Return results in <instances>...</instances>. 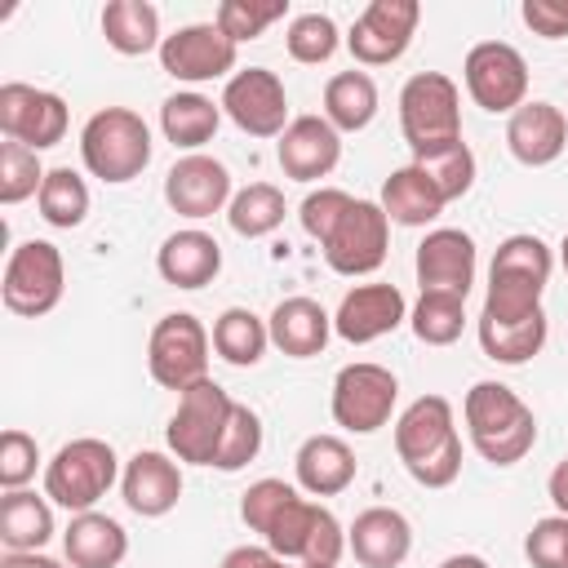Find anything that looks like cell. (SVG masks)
Segmentation results:
<instances>
[{"label": "cell", "mask_w": 568, "mask_h": 568, "mask_svg": "<svg viewBox=\"0 0 568 568\" xmlns=\"http://www.w3.org/2000/svg\"><path fill=\"white\" fill-rule=\"evenodd\" d=\"M0 129L9 142H22L31 151L58 146L67 138V102L49 89L9 80L0 84Z\"/></svg>", "instance_id": "cell-16"}, {"label": "cell", "mask_w": 568, "mask_h": 568, "mask_svg": "<svg viewBox=\"0 0 568 568\" xmlns=\"http://www.w3.org/2000/svg\"><path fill=\"white\" fill-rule=\"evenodd\" d=\"M439 568H488V564H484L479 555H448Z\"/></svg>", "instance_id": "cell-52"}, {"label": "cell", "mask_w": 568, "mask_h": 568, "mask_svg": "<svg viewBox=\"0 0 568 568\" xmlns=\"http://www.w3.org/2000/svg\"><path fill=\"white\" fill-rule=\"evenodd\" d=\"M288 13V4L284 0H222L217 4V27L235 40V44H244V40H257L271 22H280Z\"/></svg>", "instance_id": "cell-43"}, {"label": "cell", "mask_w": 568, "mask_h": 568, "mask_svg": "<svg viewBox=\"0 0 568 568\" xmlns=\"http://www.w3.org/2000/svg\"><path fill=\"white\" fill-rule=\"evenodd\" d=\"M462 75H466V93L475 98V106L493 115H515L528 102V62L506 40L475 44L462 62Z\"/></svg>", "instance_id": "cell-11"}, {"label": "cell", "mask_w": 568, "mask_h": 568, "mask_svg": "<svg viewBox=\"0 0 568 568\" xmlns=\"http://www.w3.org/2000/svg\"><path fill=\"white\" fill-rule=\"evenodd\" d=\"M36 204H40V217L49 226L71 231V226H80L89 217V186H84V178L75 169H49Z\"/></svg>", "instance_id": "cell-37"}, {"label": "cell", "mask_w": 568, "mask_h": 568, "mask_svg": "<svg viewBox=\"0 0 568 568\" xmlns=\"http://www.w3.org/2000/svg\"><path fill=\"white\" fill-rule=\"evenodd\" d=\"M413 164L435 182V191L444 195V204L462 200V195L475 186V155H470L466 142H453V146H444V151H435V155H422V160H413Z\"/></svg>", "instance_id": "cell-41"}, {"label": "cell", "mask_w": 568, "mask_h": 568, "mask_svg": "<svg viewBox=\"0 0 568 568\" xmlns=\"http://www.w3.org/2000/svg\"><path fill=\"white\" fill-rule=\"evenodd\" d=\"M399 129L413 160L462 142V93L444 71H417L399 89Z\"/></svg>", "instance_id": "cell-5"}, {"label": "cell", "mask_w": 568, "mask_h": 568, "mask_svg": "<svg viewBox=\"0 0 568 568\" xmlns=\"http://www.w3.org/2000/svg\"><path fill=\"white\" fill-rule=\"evenodd\" d=\"M231 408H235V399L213 377L186 386L178 395V413L169 417V430H164L169 453L178 462H191V466H213L217 444H222V430L231 422Z\"/></svg>", "instance_id": "cell-7"}, {"label": "cell", "mask_w": 568, "mask_h": 568, "mask_svg": "<svg viewBox=\"0 0 568 568\" xmlns=\"http://www.w3.org/2000/svg\"><path fill=\"white\" fill-rule=\"evenodd\" d=\"M524 22L532 36L541 40H559L568 36V0H524Z\"/></svg>", "instance_id": "cell-48"}, {"label": "cell", "mask_w": 568, "mask_h": 568, "mask_svg": "<svg viewBox=\"0 0 568 568\" xmlns=\"http://www.w3.org/2000/svg\"><path fill=\"white\" fill-rule=\"evenodd\" d=\"M266 328H271V346H280V351L293 355V359H311V355H320V351L328 346L333 315H328L315 297H284V302L271 311Z\"/></svg>", "instance_id": "cell-26"}, {"label": "cell", "mask_w": 568, "mask_h": 568, "mask_svg": "<svg viewBox=\"0 0 568 568\" xmlns=\"http://www.w3.org/2000/svg\"><path fill=\"white\" fill-rule=\"evenodd\" d=\"M293 470H297V484L311 497H333V493L351 488V479H355V453L337 435H311L297 448Z\"/></svg>", "instance_id": "cell-28"}, {"label": "cell", "mask_w": 568, "mask_h": 568, "mask_svg": "<svg viewBox=\"0 0 568 568\" xmlns=\"http://www.w3.org/2000/svg\"><path fill=\"white\" fill-rule=\"evenodd\" d=\"M155 271L173 284V288H204L217 271H222V244L200 231V226H186V231H173L160 253H155Z\"/></svg>", "instance_id": "cell-25"}, {"label": "cell", "mask_w": 568, "mask_h": 568, "mask_svg": "<svg viewBox=\"0 0 568 568\" xmlns=\"http://www.w3.org/2000/svg\"><path fill=\"white\" fill-rule=\"evenodd\" d=\"M44 173L49 169H40V151L22 142H0V204H22L27 195H40Z\"/></svg>", "instance_id": "cell-40"}, {"label": "cell", "mask_w": 568, "mask_h": 568, "mask_svg": "<svg viewBox=\"0 0 568 568\" xmlns=\"http://www.w3.org/2000/svg\"><path fill=\"white\" fill-rule=\"evenodd\" d=\"M479 346L497 364H528L546 346V311H532L524 320H488V315H479Z\"/></svg>", "instance_id": "cell-33"}, {"label": "cell", "mask_w": 568, "mask_h": 568, "mask_svg": "<svg viewBox=\"0 0 568 568\" xmlns=\"http://www.w3.org/2000/svg\"><path fill=\"white\" fill-rule=\"evenodd\" d=\"M355 204V195H346L342 186H320V191H311L306 200H302V209H297V217H302V231L311 235V240H328L333 231H337V222L346 217V209Z\"/></svg>", "instance_id": "cell-45"}, {"label": "cell", "mask_w": 568, "mask_h": 568, "mask_svg": "<svg viewBox=\"0 0 568 568\" xmlns=\"http://www.w3.org/2000/svg\"><path fill=\"white\" fill-rule=\"evenodd\" d=\"M284 49H288L293 62L320 67L337 53V22L328 13H297L284 31Z\"/></svg>", "instance_id": "cell-39"}, {"label": "cell", "mask_w": 568, "mask_h": 568, "mask_svg": "<svg viewBox=\"0 0 568 568\" xmlns=\"http://www.w3.org/2000/svg\"><path fill=\"white\" fill-rule=\"evenodd\" d=\"M0 568H62V564L49 555H36V550H9Z\"/></svg>", "instance_id": "cell-51"}, {"label": "cell", "mask_w": 568, "mask_h": 568, "mask_svg": "<svg viewBox=\"0 0 568 568\" xmlns=\"http://www.w3.org/2000/svg\"><path fill=\"white\" fill-rule=\"evenodd\" d=\"M222 111L248 138H280L288 129V93H284L280 75L266 67L235 71L222 89Z\"/></svg>", "instance_id": "cell-14"}, {"label": "cell", "mask_w": 568, "mask_h": 568, "mask_svg": "<svg viewBox=\"0 0 568 568\" xmlns=\"http://www.w3.org/2000/svg\"><path fill=\"white\" fill-rule=\"evenodd\" d=\"M320 248H324V262L337 275H351V280L373 275L386 262V248H390V217L382 213V204L355 200L346 209V217L337 222V231Z\"/></svg>", "instance_id": "cell-13"}, {"label": "cell", "mask_w": 568, "mask_h": 568, "mask_svg": "<svg viewBox=\"0 0 568 568\" xmlns=\"http://www.w3.org/2000/svg\"><path fill=\"white\" fill-rule=\"evenodd\" d=\"M102 36H106V44H111L115 53H124V58H142V53H151V49L164 44V36H160V13H155V4H146V0H111V4L102 9Z\"/></svg>", "instance_id": "cell-30"}, {"label": "cell", "mask_w": 568, "mask_h": 568, "mask_svg": "<svg viewBox=\"0 0 568 568\" xmlns=\"http://www.w3.org/2000/svg\"><path fill=\"white\" fill-rule=\"evenodd\" d=\"M377 115V84L368 71H337L324 84V120L337 133H359Z\"/></svg>", "instance_id": "cell-32"}, {"label": "cell", "mask_w": 568, "mask_h": 568, "mask_svg": "<svg viewBox=\"0 0 568 568\" xmlns=\"http://www.w3.org/2000/svg\"><path fill=\"white\" fill-rule=\"evenodd\" d=\"M275 155H280L284 178L315 182V178H328L337 169V160H342V133L324 115H297L280 133Z\"/></svg>", "instance_id": "cell-21"}, {"label": "cell", "mask_w": 568, "mask_h": 568, "mask_svg": "<svg viewBox=\"0 0 568 568\" xmlns=\"http://www.w3.org/2000/svg\"><path fill=\"white\" fill-rule=\"evenodd\" d=\"M53 537V510L44 497L13 488L0 497V541L9 550H40Z\"/></svg>", "instance_id": "cell-34"}, {"label": "cell", "mask_w": 568, "mask_h": 568, "mask_svg": "<svg viewBox=\"0 0 568 568\" xmlns=\"http://www.w3.org/2000/svg\"><path fill=\"white\" fill-rule=\"evenodd\" d=\"M120 493H124V506L142 519H160L178 506L182 497V470L173 457L146 448V453H133L120 470Z\"/></svg>", "instance_id": "cell-22"}, {"label": "cell", "mask_w": 568, "mask_h": 568, "mask_svg": "<svg viewBox=\"0 0 568 568\" xmlns=\"http://www.w3.org/2000/svg\"><path fill=\"white\" fill-rule=\"evenodd\" d=\"M36 466H40V448L27 430L9 426L0 435V484L13 493V488H27V479H36Z\"/></svg>", "instance_id": "cell-47"}, {"label": "cell", "mask_w": 568, "mask_h": 568, "mask_svg": "<svg viewBox=\"0 0 568 568\" xmlns=\"http://www.w3.org/2000/svg\"><path fill=\"white\" fill-rule=\"evenodd\" d=\"M226 222H231V231L244 235V240H262V235H271V231L284 222V191L271 186V182H248L244 191L231 195V204H226Z\"/></svg>", "instance_id": "cell-36"}, {"label": "cell", "mask_w": 568, "mask_h": 568, "mask_svg": "<svg viewBox=\"0 0 568 568\" xmlns=\"http://www.w3.org/2000/svg\"><path fill=\"white\" fill-rule=\"evenodd\" d=\"M146 368L164 390H186L209 377V333L191 311H173L151 328Z\"/></svg>", "instance_id": "cell-10"}, {"label": "cell", "mask_w": 568, "mask_h": 568, "mask_svg": "<svg viewBox=\"0 0 568 568\" xmlns=\"http://www.w3.org/2000/svg\"><path fill=\"white\" fill-rule=\"evenodd\" d=\"M164 200H169V209L178 217H191V222L213 217V213H222L231 204V173L213 155H200V151L182 155L164 173Z\"/></svg>", "instance_id": "cell-18"}, {"label": "cell", "mask_w": 568, "mask_h": 568, "mask_svg": "<svg viewBox=\"0 0 568 568\" xmlns=\"http://www.w3.org/2000/svg\"><path fill=\"white\" fill-rule=\"evenodd\" d=\"M413 271H417L422 293H448L466 302L475 284V240L457 226H439L417 244Z\"/></svg>", "instance_id": "cell-19"}, {"label": "cell", "mask_w": 568, "mask_h": 568, "mask_svg": "<svg viewBox=\"0 0 568 568\" xmlns=\"http://www.w3.org/2000/svg\"><path fill=\"white\" fill-rule=\"evenodd\" d=\"M395 453L422 488H448L462 475V435L444 395H417L395 417Z\"/></svg>", "instance_id": "cell-1"}, {"label": "cell", "mask_w": 568, "mask_h": 568, "mask_svg": "<svg viewBox=\"0 0 568 568\" xmlns=\"http://www.w3.org/2000/svg\"><path fill=\"white\" fill-rule=\"evenodd\" d=\"M235 53H240V44L217 22H191V27H178L173 36H164L160 67L182 84H204V80L235 71Z\"/></svg>", "instance_id": "cell-15"}, {"label": "cell", "mask_w": 568, "mask_h": 568, "mask_svg": "<svg viewBox=\"0 0 568 568\" xmlns=\"http://www.w3.org/2000/svg\"><path fill=\"white\" fill-rule=\"evenodd\" d=\"M293 497H297L293 484H284V479H257V484H248V493L240 497V519H244L253 532L266 537V528L280 519V510H284Z\"/></svg>", "instance_id": "cell-44"}, {"label": "cell", "mask_w": 568, "mask_h": 568, "mask_svg": "<svg viewBox=\"0 0 568 568\" xmlns=\"http://www.w3.org/2000/svg\"><path fill=\"white\" fill-rule=\"evenodd\" d=\"M80 160L93 178L120 186L151 164V129L129 106H102L80 129Z\"/></svg>", "instance_id": "cell-4"}, {"label": "cell", "mask_w": 568, "mask_h": 568, "mask_svg": "<svg viewBox=\"0 0 568 568\" xmlns=\"http://www.w3.org/2000/svg\"><path fill=\"white\" fill-rule=\"evenodd\" d=\"M115 479H120V457H115V448H111L106 439L84 435V439L62 444V448L53 453V462L44 466V497L58 501V506L71 510V515H84V510H93V506L111 493Z\"/></svg>", "instance_id": "cell-6"}, {"label": "cell", "mask_w": 568, "mask_h": 568, "mask_svg": "<svg viewBox=\"0 0 568 568\" xmlns=\"http://www.w3.org/2000/svg\"><path fill=\"white\" fill-rule=\"evenodd\" d=\"M417 18H422V4L417 0H373L355 18V27L346 36L351 58L364 62V67H386V62L404 58V49L413 44Z\"/></svg>", "instance_id": "cell-17"}, {"label": "cell", "mask_w": 568, "mask_h": 568, "mask_svg": "<svg viewBox=\"0 0 568 568\" xmlns=\"http://www.w3.org/2000/svg\"><path fill=\"white\" fill-rule=\"evenodd\" d=\"M524 555L532 568H568V515H546L524 537Z\"/></svg>", "instance_id": "cell-46"}, {"label": "cell", "mask_w": 568, "mask_h": 568, "mask_svg": "<svg viewBox=\"0 0 568 568\" xmlns=\"http://www.w3.org/2000/svg\"><path fill=\"white\" fill-rule=\"evenodd\" d=\"M346 546L364 568H399L413 550V528L399 510L368 506V510L355 515V524L346 532Z\"/></svg>", "instance_id": "cell-24"}, {"label": "cell", "mask_w": 568, "mask_h": 568, "mask_svg": "<svg viewBox=\"0 0 568 568\" xmlns=\"http://www.w3.org/2000/svg\"><path fill=\"white\" fill-rule=\"evenodd\" d=\"M280 559H293V564H311V568H337L342 550H346V532L337 524V515L320 501H306V497H293L280 519L266 528L262 537Z\"/></svg>", "instance_id": "cell-8"}, {"label": "cell", "mask_w": 568, "mask_h": 568, "mask_svg": "<svg viewBox=\"0 0 568 568\" xmlns=\"http://www.w3.org/2000/svg\"><path fill=\"white\" fill-rule=\"evenodd\" d=\"M266 346H271V328H266V320H257L248 306H231V311L217 315V324H213V351H217L226 364L248 368V364L262 359Z\"/></svg>", "instance_id": "cell-35"}, {"label": "cell", "mask_w": 568, "mask_h": 568, "mask_svg": "<svg viewBox=\"0 0 568 568\" xmlns=\"http://www.w3.org/2000/svg\"><path fill=\"white\" fill-rule=\"evenodd\" d=\"M257 453H262V417L248 404H235L231 408V422L222 430V444H217L213 466L217 470H244Z\"/></svg>", "instance_id": "cell-42"}, {"label": "cell", "mask_w": 568, "mask_h": 568, "mask_svg": "<svg viewBox=\"0 0 568 568\" xmlns=\"http://www.w3.org/2000/svg\"><path fill=\"white\" fill-rule=\"evenodd\" d=\"M408 324L417 333V342L426 346H453L466 328V302L448 297V293H422L417 306L408 311Z\"/></svg>", "instance_id": "cell-38"}, {"label": "cell", "mask_w": 568, "mask_h": 568, "mask_svg": "<svg viewBox=\"0 0 568 568\" xmlns=\"http://www.w3.org/2000/svg\"><path fill=\"white\" fill-rule=\"evenodd\" d=\"M546 493H550V501H555V510L559 515H568V457L550 470V479H546Z\"/></svg>", "instance_id": "cell-50"}, {"label": "cell", "mask_w": 568, "mask_h": 568, "mask_svg": "<svg viewBox=\"0 0 568 568\" xmlns=\"http://www.w3.org/2000/svg\"><path fill=\"white\" fill-rule=\"evenodd\" d=\"M550 248L537 235H506L493 253L488 266V293H484V311L488 320H524L532 311H541V288L550 280Z\"/></svg>", "instance_id": "cell-3"}, {"label": "cell", "mask_w": 568, "mask_h": 568, "mask_svg": "<svg viewBox=\"0 0 568 568\" xmlns=\"http://www.w3.org/2000/svg\"><path fill=\"white\" fill-rule=\"evenodd\" d=\"M62 284H67V266H62V253L58 244L49 240H22L9 262H4V306L13 315H49L58 302H62Z\"/></svg>", "instance_id": "cell-9"}, {"label": "cell", "mask_w": 568, "mask_h": 568, "mask_svg": "<svg viewBox=\"0 0 568 568\" xmlns=\"http://www.w3.org/2000/svg\"><path fill=\"white\" fill-rule=\"evenodd\" d=\"M395 399H399V382L382 364L359 359L333 377V422L342 430H355V435L382 430L395 413Z\"/></svg>", "instance_id": "cell-12"}, {"label": "cell", "mask_w": 568, "mask_h": 568, "mask_svg": "<svg viewBox=\"0 0 568 568\" xmlns=\"http://www.w3.org/2000/svg\"><path fill=\"white\" fill-rule=\"evenodd\" d=\"M559 262H564V271H568V235H564V244H559Z\"/></svg>", "instance_id": "cell-53"}, {"label": "cell", "mask_w": 568, "mask_h": 568, "mask_svg": "<svg viewBox=\"0 0 568 568\" xmlns=\"http://www.w3.org/2000/svg\"><path fill=\"white\" fill-rule=\"evenodd\" d=\"M506 146L528 169L555 164L559 151L568 146V120H564V111L555 102H524L506 120Z\"/></svg>", "instance_id": "cell-23"}, {"label": "cell", "mask_w": 568, "mask_h": 568, "mask_svg": "<svg viewBox=\"0 0 568 568\" xmlns=\"http://www.w3.org/2000/svg\"><path fill=\"white\" fill-rule=\"evenodd\" d=\"M222 568H284V559L271 550V546H235Z\"/></svg>", "instance_id": "cell-49"}, {"label": "cell", "mask_w": 568, "mask_h": 568, "mask_svg": "<svg viewBox=\"0 0 568 568\" xmlns=\"http://www.w3.org/2000/svg\"><path fill=\"white\" fill-rule=\"evenodd\" d=\"M217 124H222V102H213V98H204V93H173V98H164V106H160V129H164V138H169L173 146L191 151V155H195L204 142H213Z\"/></svg>", "instance_id": "cell-31"}, {"label": "cell", "mask_w": 568, "mask_h": 568, "mask_svg": "<svg viewBox=\"0 0 568 568\" xmlns=\"http://www.w3.org/2000/svg\"><path fill=\"white\" fill-rule=\"evenodd\" d=\"M404 320H408V306H404V293L395 284H355L337 302L333 333L351 346H364V342H377V337L395 333Z\"/></svg>", "instance_id": "cell-20"}, {"label": "cell", "mask_w": 568, "mask_h": 568, "mask_svg": "<svg viewBox=\"0 0 568 568\" xmlns=\"http://www.w3.org/2000/svg\"><path fill=\"white\" fill-rule=\"evenodd\" d=\"M62 555L71 568H120V559L129 555V532L120 528V519L84 510L67 524Z\"/></svg>", "instance_id": "cell-27"}, {"label": "cell", "mask_w": 568, "mask_h": 568, "mask_svg": "<svg viewBox=\"0 0 568 568\" xmlns=\"http://www.w3.org/2000/svg\"><path fill=\"white\" fill-rule=\"evenodd\" d=\"M297 568H311V564H297Z\"/></svg>", "instance_id": "cell-54"}, {"label": "cell", "mask_w": 568, "mask_h": 568, "mask_svg": "<svg viewBox=\"0 0 568 568\" xmlns=\"http://www.w3.org/2000/svg\"><path fill=\"white\" fill-rule=\"evenodd\" d=\"M382 213L399 226H426L444 213V195L435 191V182L417 169V164H404L395 169L386 182H382Z\"/></svg>", "instance_id": "cell-29"}, {"label": "cell", "mask_w": 568, "mask_h": 568, "mask_svg": "<svg viewBox=\"0 0 568 568\" xmlns=\"http://www.w3.org/2000/svg\"><path fill=\"white\" fill-rule=\"evenodd\" d=\"M462 417H466V435H470L475 453L484 462H493V466H515L537 444L532 408L501 382H475L466 390Z\"/></svg>", "instance_id": "cell-2"}]
</instances>
